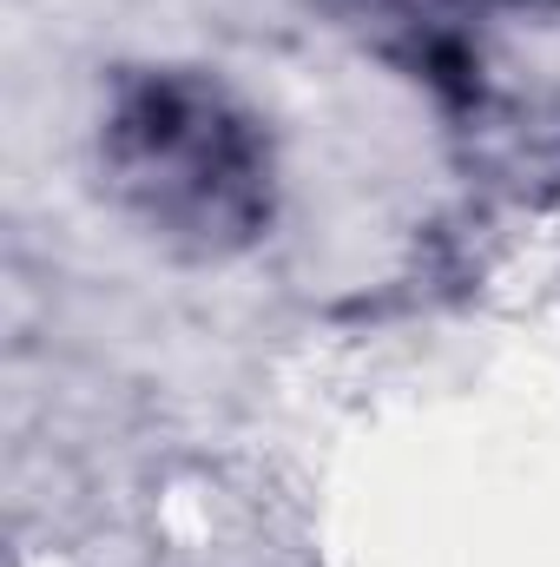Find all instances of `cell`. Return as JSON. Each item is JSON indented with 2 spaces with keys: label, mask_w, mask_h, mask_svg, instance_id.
Returning <instances> with one entry per match:
<instances>
[{
  "label": "cell",
  "mask_w": 560,
  "mask_h": 567,
  "mask_svg": "<svg viewBox=\"0 0 560 567\" xmlns=\"http://www.w3.org/2000/svg\"><path fill=\"white\" fill-rule=\"evenodd\" d=\"M113 205L178 258H238L278 218L265 120L205 66H126L93 133Z\"/></svg>",
  "instance_id": "6da1fadb"
},
{
  "label": "cell",
  "mask_w": 560,
  "mask_h": 567,
  "mask_svg": "<svg viewBox=\"0 0 560 567\" xmlns=\"http://www.w3.org/2000/svg\"><path fill=\"white\" fill-rule=\"evenodd\" d=\"M508 7L521 0H356L376 47L448 106L481 100V40Z\"/></svg>",
  "instance_id": "7a4b0ae2"
}]
</instances>
